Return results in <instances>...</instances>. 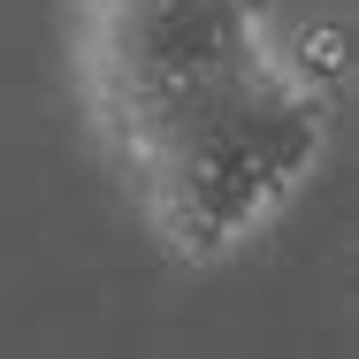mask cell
<instances>
[{"mask_svg":"<svg viewBox=\"0 0 359 359\" xmlns=\"http://www.w3.org/2000/svg\"><path fill=\"white\" fill-rule=\"evenodd\" d=\"M76 92L161 252L215 268L321 176L344 62L283 0H76Z\"/></svg>","mask_w":359,"mask_h":359,"instance_id":"obj_1","label":"cell"}]
</instances>
